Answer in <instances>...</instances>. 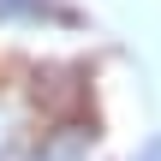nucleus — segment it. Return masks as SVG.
<instances>
[{"mask_svg":"<svg viewBox=\"0 0 161 161\" xmlns=\"http://www.w3.org/2000/svg\"><path fill=\"white\" fill-rule=\"evenodd\" d=\"M42 12H48L42 0H0V30L6 24H24V18H42Z\"/></svg>","mask_w":161,"mask_h":161,"instance_id":"nucleus-2","label":"nucleus"},{"mask_svg":"<svg viewBox=\"0 0 161 161\" xmlns=\"http://www.w3.org/2000/svg\"><path fill=\"white\" fill-rule=\"evenodd\" d=\"M36 131H42L36 125V102L24 90H0V161H18Z\"/></svg>","mask_w":161,"mask_h":161,"instance_id":"nucleus-1","label":"nucleus"}]
</instances>
